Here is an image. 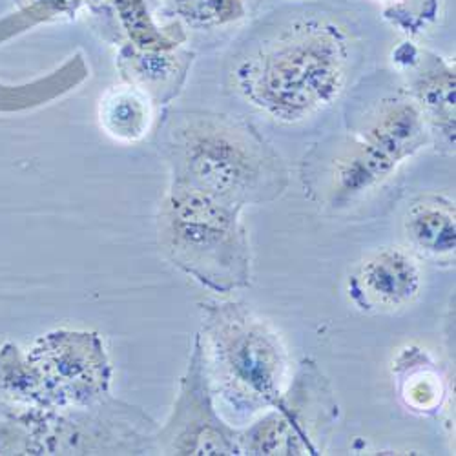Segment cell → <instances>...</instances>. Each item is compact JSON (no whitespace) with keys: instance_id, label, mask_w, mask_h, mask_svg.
<instances>
[{"instance_id":"6da1fadb","label":"cell","mask_w":456,"mask_h":456,"mask_svg":"<svg viewBox=\"0 0 456 456\" xmlns=\"http://www.w3.org/2000/svg\"><path fill=\"white\" fill-rule=\"evenodd\" d=\"M353 64L347 29L322 13H299L263 35L231 69L234 90L274 121L311 119L344 94Z\"/></svg>"},{"instance_id":"7a4b0ae2","label":"cell","mask_w":456,"mask_h":456,"mask_svg":"<svg viewBox=\"0 0 456 456\" xmlns=\"http://www.w3.org/2000/svg\"><path fill=\"white\" fill-rule=\"evenodd\" d=\"M170 183L236 208L267 205L289 186L278 151L248 123L210 111L174 116L163 134Z\"/></svg>"},{"instance_id":"3957f363","label":"cell","mask_w":456,"mask_h":456,"mask_svg":"<svg viewBox=\"0 0 456 456\" xmlns=\"http://www.w3.org/2000/svg\"><path fill=\"white\" fill-rule=\"evenodd\" d=\"M431 142L429 125L409 94H386L334 144L305 158V186L334 210L360 205Z\"/></svg>"},{"instance_id":"277c9868","label":"cell","mask_w":456,"mask_h":456,"mask_svg":"<svg viewBox=\"0 0 456 456\" xmlns=\"http://www.w3.org/2000/svg\"><path fill=\"white\" fill-rule=\"evenodd\" d=\"M205 363L216 396L238 414L273 409L290 382V358L281 334L247 303L200 301Z\"/></svg>"},{"instance_id":"5b68a950","label":"cell","mask_w":456,"mask_h":456,"mask_svg":"<svg viewBox=\"0 0 456 456\" xmlns=\"http://www.w3.org/2000/svg\"><path fill=\"white\" fill-rule=\"evenodd\" d=\"M241 208L170 183L158 212V243L177 271L228 296L252 283V250Z\"/></svg>"},{"instance_id":"8992f818","label":"cell","mask_w":456,"mask_h":456,"mask_svg":"<svg viewBox=\"0 0 456 456\" xmlns=\"http://www.w3.org/2000/svg\"><path fill=\"white\" fill-rule=\"evenodd\" d=\"M159 424L116 396L66 409L13 402L12 454H158Z\"/></svg>"},{"instance_id":"52a82bcc","label":"cell","mask_w":456,"mask_h":456,"mask_svg":"<svg viewBox=\"0 0 456 456\" xmlns=\"http://www.w3.org/2000/svg\"><path fill=\"white\" fill-rule=\"evenodd\" d=\"M339 407L329 379L303 360L278 405L240 429L241 454H320L338 422Z\"/></svg>"},{"instance_id":"ba28073f","label":"cell","mask_w":456,"mask_h":456,"mask_svg":"<svg viewBox=\"0 0 456 456\" xmlns=\"http://www.w3.org/2000/svg\"><path fill=\"white\" fill-rule=\"evenodd\" d=\"M26 353L52 409L83 407L111 395L113 367L95 330L55 329L37 338Z\"/></svg>"},{"instance_id":"9c48e42d","label":"cell","mask_w":456,"mask_h":456,"mask_svg":"<svg viewBox=\"0 0 456 456\" xmlns=\"http://www.w3.org/2000/svg\"><path fill=\"white\" fill-rule=\"evenodd\" d=\"M214 396L201 338L196 334L170 414L156 433L158 454H241L240 429L228 426L219 416Z\"/></svg>"},{"instance_id":"30bf717a","label":"cell","mask_w":456,"mask_h":456,"mask_svg":"<svg viewBox=\"0 0 456 456\" xmlns=\"http://www.w3.org/2000/svg\"><path fill=\"white\" fill-rule=\"evenodd\" d=\"M422 267L416 256L402 247H382L369 252L351 273L347 294L365 314L403 309L420 296Z\"/></svg>"},{"instance_id":"8fae6325","label":"cell","mask_w":456,"mask_h":456,"mask_svg":"<svg viewBox=\"0 0 456 456\" xmlns=\"http://www.w3.org/2000/svg\"><path fill=\"white\" fill-rule=\"evenodd\" d=\"M395 62L407 73V94L426 118L433 142L451 154L454 151V66L409 43L398 48Z\"/></svg>"},{"instance_id":"7c38bea8","label":"cell","mask_w":456,"mask_h":456,"mask_svg":"<svg viewBox=\"0 0 456 456\" xmlns=\"http://www.w3.org/2000/svg\"><path fill=\"white\" fill-rule=\"evenodd\" d=\"M192 64V53L172 50H141L125 46L118 66L125 83L144 92L154 104H167L179 95Z\"/></svg>"},{"instance_id":"4fadbf2b","label":"cell","mask_w":456,"mask_h":456,"mask_svg":"<svg viewBox=\"0 0 456 456\" xmlns=\"http://www.w3.org/2000/svg\"><path fill=\"white\" fill-rule=\"evenodd\" d=\"M403 231L412 250L435 263H451L456 248L454 203L438 194L416 198L403 217Z\"/></svg>"},{"instance_id":"5bb4252c","label":"cell","mask_w":456,"mask_h":456,"mask_svg":"<svg viewBox=\"0 0 456 456\" xmlns=\"http://www.w3.org/2000/svg\"><path fill=\"white\" fill-rule=\"evenodd\" d=\"M393 374L396 393L409 411L438 416L447 396L445 376L426 349L418 346L403 347L393 362Z\"/></svg>"},{"instance_id":"9a60e30c","label":"cell","mask_w":456,"mask_h":456,"mask_svg":"<svg viewBox=\"0 0 456 456\" xmlns=\"http://www.w3.org/2000/svg\"><path fill=\"white\" fill-rule=\"evenodd\" d=\"M154 101L128 83L110 86L99 97V126L111 141L121 144L139 142L154 125Z\"/></svg>"},{"instance_id":"2e32d148","label":"cell","mask_w":456,"mask_h":456,"mask_svg":"<svg viewBox=\"0 0 456 456\" xmlns=\"http://www.w3.org/2000/svg\"><path fill=\"white\" fill-rule=\"evenodd\" d=\"M0 395L20 405L52 409L39 372L31 365L28 353L13 341L0 347Z\"/></svg>"},{"instance_id":"e0dca14e","label":"cell","mask_w":456,"mask_h":456,"mask_svg":"<svg viewBox=\"0 0 456 456\" xmlns=\"http://www.w3.org/2000/svg\"><path fill=\"white\" fill-rule=\"evenodd\" d=\"M181 15L196 26L224 24L241 17L240 0H177Z\"/></svg>"},{"instance_id":"ac0fdd59","label":"cell","mask_w":456,"mask_h":456,"mask_svg":"<svg viewBox=\"0 0 456 456\" xmlns=\"http://www.w3.org/2000/svg\"><path fill=\"white\" fill-rule=\"evenodd\" d=\"M384 4L386 17L407 33H418L435 19L436 0H378Z\"/></svg>"}]
</instances>
